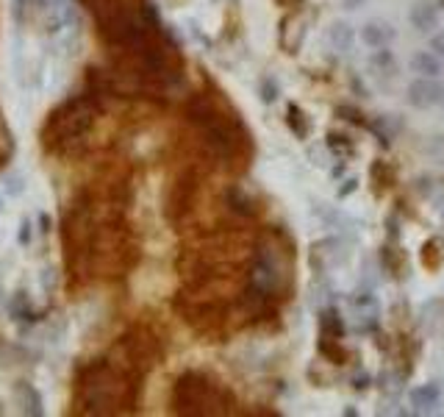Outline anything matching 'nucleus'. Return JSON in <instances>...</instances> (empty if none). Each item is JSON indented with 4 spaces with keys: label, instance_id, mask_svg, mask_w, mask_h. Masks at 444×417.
<instances>
[{
    "label": "nucleus",
    "instance_id": "obj_12",
    "mask_svg": "<svg viewBox=\"0 0 444 417\" xmlns=\"http://www.w3.org/2000/svg\"><path fill=\"white\" fill-rule=\"evenodd\" d=\"M39 225H42L39 231H50V217H47V214H39Z\"/></svg>",
    "mask_w": 444,
    "mask_h": 417
},
{
    "label": "nucleus",
    "instance_id": "obj_6",
    "mask_svg": "<svg viewBox=\"0 0 444 417\" xmlns=\"http://www.w3.org/2000/svg\"><path fill=\"white\" fill-rule=\"evenodd\" d=\"M14 395H17V401H19V409L25 412V415L31 417H39L45 412V407H42V395L28 384V381H19L17 387H14Z\"/></svg>",
    "mask_w": 444,
    "mask_h": 417
},
{
    "label": "nucleus",
    "instance_id": "obj_3",
    "mask_svg": "<svg viewBox=\"0 0 444 417\" xmlns=\"http://www.w3.org/2000/svg\"><path fill=\"white\" fill-rule=\"evenodd\" d=\"M325 42H328V47H331L333 53L344 56V53H350L353 42H356V31H353V25H350V22H344V20H333V22L328 25V31H325Z\"/></svg>",
    "mask_w": 444,
    "mask_h": 417
},
{
    "label": "nucleus",
    "instance_id": "obj_7",
    "mask_svg": "<svg viewBox=\"0 0 444 417\" xmlns=\"http://www.w3.org/2000/svg\"><path fill=\"white\" fill-rule=\"evenodd\" d=\"M411 22H414L417 31L428 33V31H434V28L439 25V11H436L431 3H417V6L411 8Z\"/></svg>",
    "mask_w": 444,
    "mask_h": 417
},
{
    "label": "nucleus",
    "instance_id": "obj_10",
    "mask_svg": "<svg viewBox=\"0 0 444 417\" xmlns=\"http://www.w3.org/2000/svg\"><path fill=\"white\" fill-rule=\"evenodd\" d=\"M428 47L434 50V53H439L444 59V31H436L434 36H431V42H428Z\"/></svg>",
    "mask_w": 444,
    "mask_h": 417
},
{
    "label": "nucleus",
    "instance_id": "obj_2",
    "mask_svg": "<svg viewBox=\"0 0 444 417\" xmlns=\"http://www.w3.org/2000/svg\"><path fill=\"white\" fill-rule=\"evenodd\" d=\"M358 39L378 50V47H389L395 39H397V28L389 22V20H367L361 28H358Z\"/></svg>",
    "mask_w": 444,
    "mask_h": 417
},
{
    "label": "nucleus",
    "instance_id": "obj_9",
    "mask_svg": "<svg viewBox=\"0 0 444 417\" xmlns=\"http://www.w3.org/2000/svg\"><path fill=\"white\" fill-rule=\"evenodd\" d=\"M28 8H31V0H14V20H17V25L28 22Z\"/></svg>",
    "mask_w": 444,
    "mask_h": 417
},
{
    "label": "nucleus",
    "instance_id": "obj_8",
    "mask_svg": "<svg viewBox=\"0 0 444 417\" xmlns=\"http://www.w3.org/2000/svg\"><path fill=\"white\" fill-rule=\"evenodd\" d=\"M0 187H3V192H6L8 198H17V195L25 192V179H22L19 173H3V176H0Z\"/></svg>",
    "mask_w": 444,
    "mask_h": 417
},
{
    "label": "nucleus",
    "instance_id": "obj_11",
    "mask_svg": "<svg viewBox=\"0 0 444 417\" xmlns=\"http://www.w3.org/2000/svg\"><path fill=\"white\" fill-rule=\"evenodd\" d=\"M17 239H19L22 245H28V242H31V222H28V220H22V225H19V234H17Z\"/></svg>",
    "mask_w": 444,
    "mask_h": 417
},
{
    "label": "nucleus",
    "instance_id": "obj_1",
    "mask_svg": "<svg viewBox=\"0 0 444 417\" xmlns=\"http://www.w3.org/2000/svg\"><path fill=\"white\" fill-rule=\"evenodd\" d=\"M444 100V86L439 84V78H422L417 75L409 86H406V103L414 106V109H434Z\"/></svg>",
    "mask_w": 444,
    "mask_h": 417
},
{
    "label": "nucleus",
    "instance_id": "obj_13",
    "mask_svg": "<svg viewBox=\"0 0 444 417\" xmlns=\"http://www.w3.org/2000/svg\"><path fill=\"white\" fill-rule=\"evenodd\" d=\"M358 3H361V0H344V6H347V8H356Z\"/></svg>",
    "mask_w": 444,
    "mask_h": 417
},
{
    "label": "nucleus",
    "instance_id": "obj_14",
    "mask_svg": "<svg viewBox=\"0 0 444 417\" xmlns=\"http://www.w3.org/2000/svg\"><path fill=\"white\" fill-rule=\"evenodd\" d=\"M0 211H3V198H0Z\"/></svg>",
    "mask_w": 444,
    "mask_h": 417
},
{
    "label": "nucleus",
    "instance_id": "obj_15",
    "mask_svg": "<svg viewBox=\"0 0 444 417\" xmlns=\"http://www.w3.org/2000/svg\"><path fill=\"white\" fill-rule=\"evenodd\" d=\"M0 415H3V407H0Z\"/></svg>",
    "mask_w": 444,
    "mask_h": 417
},
{
    "label": "nucleus",
    "instance_id": "obj_5",
    "mask_svg": "<svg viewBox=\"0 0 444 417\" xmlns=\"http://www.w3.org/2000/svg\"><path fill=\"white\" fill-rule=\"evenodd\" d=\"M409 401L414 407V412H434L439 404H442V384L431 381V384H420L409 393Z\"/></svg>",
    "mask_w": 444,
    "mask_h": 417
},
{
    "label": "nucleus",
    "instance_id": "obj_4",
    "mask_svg": "<svg viewBox=\"0 0 444 417\" xmlns=\"http://www.w3.org/2000/svg\"><path fill=\"white\" fill-rule=\"evenodd\" d=\"M411 73L422 75V78H442L444 75V59L434 50H417L409 59Z\"/></svg>",
    "mask_w": 444,
    "mask_h": 417
}]
</instances>
